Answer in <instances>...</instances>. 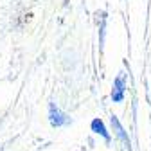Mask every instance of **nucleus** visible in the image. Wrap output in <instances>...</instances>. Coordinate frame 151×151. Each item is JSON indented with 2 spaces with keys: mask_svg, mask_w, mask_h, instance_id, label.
<instances>
[{
  "mask_svg": "<svg viewBox=\"0 0 151 151\" xmlns=\"http://www.w3.org/2000/svg\"><path fill=\"white\" fill-rule=\"evenodd\" d=\"M110 122H111V128H113V133H115V137H117L119 142L122 144V147L128 149V151H131V140H129V137H128V131H126L124 126L121 124V121H119L115 115H111Z\"/></svg>",
  "mask_w": 151,
  "mask_h": 151,
  "instance_id": "obj_2",
  "label": "nucleus"
},
{
  "mask_svg": "<svg viewBox=\"0 0 151 151\" xmlns=\"http://www.w3.org/2000/svg\"><path fill=\"white\" fill-rule=\"evenodd\" d=\"M47 117H49V124L52 128H63V126H68L72 122V119L56 103H52V101L49 103V113H47Z\"/></svg>",
  "mask_w": 151,
  "mask_h": 151,
  "instance_id": "obj_1",
  "label": "nucleus"
},
{
  "mask_svg": "<svg viewBox=\"0 0 151 151\" xmlns=\"http://www.w3.org/2000/svg\"><path fill=\"white\" fill-rule=\"evenodd\" d=\"M126 78L124 74H119L113 79V86H111V101L113 103H122L124 101V93H126Z\"/></svg>",
  "mask_w": 151,
  "mask_h": 151,
  "instance_id": "obj_3",
  "label": "nucleus"
},
{
  "mask_svg": "<svg viewBox=\"0 0 151 151\" xmlns=\"http://www.w3.org/2000/svg\"><path fill=\"white\" fill-rule=\"evenodd\" d=\"M90 129L93 131L96 135H99V137H103L106 142H110L111 140V135H110V131H108V128H106V124L103 122V119H99V117H96L92 122H90Z\"/></svg>",
  "mask_w": 151,
  "mask_h": 151,
  "instance_id": "obj_4",
  "label": "nucleus"
}]
</instances>
